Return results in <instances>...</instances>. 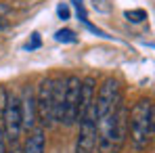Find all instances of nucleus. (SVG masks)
<instances>
[{
    "instance_id": "obj_14",
    "label": "nucleus",
    "mask_w": 155,
    "mask_h": 153,
    "mask_svg": "<svg viewBox=\"0 0 155 153\" xmlns=\"http://www.w3.org/2000/svg\"><path fill=\"white\" fill-rule=\"evenodd\" d=\"M8 145V153H23V145L19 141H6Z\"/></svg>"
},
{
    "instance_id": "obj_6",
    "label": "nucleus",
    "mask_w": 155,
    "mask_h": 153,
    "mask_svg": "<svg viewBox=\"0 0 155 153\" xmlns=\"http://www.w3.org/2000/svg\"><path fill=\"white\" fill-rule=\"evenodd\" d=\"M80 84H82V80L78 76L65 78V105H63V120H61V124H65V126H74L78 122Z\"/></svg>"
},
{
    "instance_id": "obj_2",
    "label": "nucleus",
    "mask_w": 155,
    "mask_h": 153,
    "mask_svg": "<svg viewBox=\"0 0 155 153\" xmlns=\"http://www.w3.org/2000/svg\"><path fill=\"white\" fill-rule=\"evenodd\" d=\"M122 101V88H120V82L113 80V78H107L103 82V86L99 88L94 101H92V107H94V115L97 120L103 118L105 113L113 111L117 107V103Z\"/></svg>"
},
{
    "instance_id": "obj_13",
    "label": "nucleus",
    "mask_w": 155,
    "mask_h": 153,
    "mask_svg": "<svg viewBox=\"0 0 155 153\" xmlns=\"http://www.w3.org/2000/svg\"><path fill=\"white\" fill-rule=\"evenodd\" d=\"M6 101H8V90H6V86H0V115L6 107Z\"/></svg>"
},
{
    "instance_id": "obj_3",
    "label": "nucleus",
    "mask_w": 155,
    "mask_h": 153,
    "mask_svg": "<svg viewBox=\"0 0 155 153\" xmlns=\"http://www.w3.org/2000/svg\"><path fill=\"white\" fill-rule=\"evenodd\" d=\"M36 120H40V128H51L54 124L52 111V80L44 78L36 90Z\"/></svg>"
},
{
    "instance_id": "obj_9",
    "label": "nucleus",
    "mask_w": 155,
    "mask_h": 153,
    "mask_svg": "<svg viewBox=\"0 0 155 153\" xmlns=\"http://www.w3.org/2000/svg\"><path fill=\"white\" fill-rule=\"evenodd\" d=\"M63 105H65V78L52 80V111H54V122L63 120Z\"/></svg>"
},
{
    "instance_id": "obj_17",
    "label": "nucleus",
    "mask_w": 155,
    "mask_h": 153,
    "mask_svg": "<svg viewBox=\"0 0 155 153\" xmlns=\"http://www.w3.org/2000/svg\"><path fill=\"white\" fill-rule=\"evenodd\" d=\"M38 46H40V36H38V34H34L31 42H27V48H38Z\"/></svg>"
},
{
    "instance_id": "obj_10",
    "label": "nucleus",
    "mask_w": 155,
    "mask_h": 153,
    "mask_svg": "<svg viewBox=\"0 0 155 153\" xmlns=\"http://www.w3.org/2000/svg\"><path fill=\"white\" fill-rule=\"evenodd\" d=\"M44 149H46L44 128H31L23 145V153H44Z\"/></svg>"
},
{
    "instance_id": "obj_5",
    "label": "nucleus",
    "mask_w": 155,
    "mask_h": 153,
    "mask_svg": "<svg viewBox=\"0 0 155 153\" xmlns=\"http://www.w3.org/2000/svg\"><path fill=\"white\" fill-rule=\"evenodd\" d=\"M80 132L76 138V153H94L97 149V115L94 107L78 122Z\"/></svg>"
},
{
    "instance_id": "obj_15",
    "label": "nucleus",
    "mask_w": 155,
    "mask_h": 153,
    "mask_svg": "<svg viewBox=\"0 0 155 153\" xmlns=\"http://www.w3.org/2000/svg\"><path fill=\"white\" fill-rule=\"evenodd\" d=\"M57 13H59V17H61V19H69V8H67L65 4H59Z\"/></svg>"
},
{
    "instance_id": "obj_16",
    "label": "nucleus",
    "mask_w": 155,
    "mask_h": 153,
    "mask_svg": "<svg viewBox=\"0 0 155 153\" xmlns=\"http://www.w3.org/2000/svg\"><path fill=\"white\" fill-rule=\"evenodd\" d=\"M0 153H8V145H6V138H4L2 128H0Z\"/></svg>"
},
{
    "instance_id": "obj_7",
    "label": "nucleus",
    "mask_w": 155,
    "mask_h": 153,
    "mask_svg": "<svg viewBox=\"0 0 155 153\" xmlns=\"http://www.w3.org/2000/svg\"><path fill=\"white\" fill-rule=\"evenodd\" d=\"M21 103V130H31L36 126V97H34V90L31 86L23 88V95L19 97Z\"/></svg>"
},
{
    "instance_id": "obj_4",
    "label": "nucleus",
    "mask_w": 155,
    "mask_h": 153,
    "mask_svg": "<svg viewBox=\"0 0 155 153\" xmlns=\"http://www.w3.org/2000/svg\"><path fill=\"white\" fill-rule=\"evenodd\" d=\"M2 132H4V138L6 141H19V134H21V103L17 95H11L8 92V101L6 107L2 111Z\"/></svg>"
},
{
    "instance_id": "obj_11",
    "label": "nucleus",
    "mask_w": 155,
    "mask_h": 153,
    "mask_svg": "<svg viewBox=\"0 0 155 153\" xmlns=\"http://www.w3.org/2000/svg\"><path fill=\"white\" fill-rule=\"evenodd\" d=\"M126 19L132 21V23H140L147 19V13L143 8H134V11H126Z\"/></svg>"
},
{
    "instance_id": "obj_12",
    "label": "nucleus",
    "mask_w": 155,
    "mask_h": 153,
    "mask_svg": "<svg viewBox=\"0 0 155 153\" xmlns=\"http://www.w3.org/2000/svg\"><path fill=\"white\" fill-rule=\"evenodd\" d=\"M57 40L59 42H76V34L71 32V29H59L57 32Z\"/></svg>"
},
{
    "instance_id": "obj_1",
    "label": "nucleus",
    "mask_w": 155,
    "mask_h": 153,
    "mask_svg": "<svg viewBox=\"0 0 155 153\" xmlns=\"http://www.w3.org/2000/svg\"><path fill=\"white\" fill-rule=\"evenodd\" d=\"M130 141L136 151H145L155 134V109L151 99H140L128 111Z\"/></svg>"
},
{
    "instance_id": "obj_18",
    "label": "nucleus",
    "mask_w": 155,
    "mask_h": 153,
    "mask_svg": "<svg viewBox=\"0 0 155 153\" xmlns=\"http://www.w3.org/2000/svg\"><path fill=\"white\" fill-rule=\"evenodd\" d=\"M6 13H8V6H6V4H0V17L6 15Z\"/></svg>"
},
{
    "instance_id": "obj_8",
    "label": "nucleus",
    "mask_w": 155,
    "mask_h": 153,
    "mask_svg": "<svg viewBox=\"0 0 155 153\" xmlns=\"http://www.w3.org/2000/svg\"><path fill=\"white\" fill-rule=\"evenodd\" d=\"M94 101V78H84L80 84V103H78V122L92 109ZM76 122V124H78Z\"/></svg>"
}]
</instances>
